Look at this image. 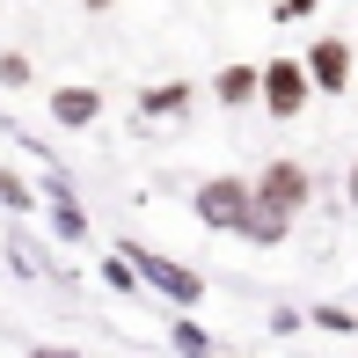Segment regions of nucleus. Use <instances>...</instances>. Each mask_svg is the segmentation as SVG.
Segmentation results:
<instances>
[{
	"label": "nucleus",
	"mask_w": 358,
	"mask_h": 358,
	"mask_svg": "<svg viewBox=\"0 0 358 358\" xmlns=\"http://www.w3.org/2000/svg\"><path fill=\"white\" fill-rule=\"evenodd\" d=\"M249 198L271 205V213H285V220H300L307 205H315V176H307L300 154H278V161H264V169L249 176Z\"/></svg>",
	"instance_id": "nucleus-1"
},
{
	"label": "nucleus",
	"mask_w": 358,
	"mask_h": 358,
	"mask_svg": "<svg viewBox=\"0 0 358 358\" xmlns=\"http://www.w3.org/2000/svg\"><path fill=\"white\" fill-rule=\"evenodd\" d=\"M256 103H264L278 124H292L307 103H315V88H307V66H300V59H264V66H256Z\"/></svg>",
	"instance_id": "nucleus-2"
},
{
	"label": "nucleus",
	"mask_w": 358,
	"mask_h": 358,
	"mask_svg": "<svg viewBox=\"0 0 358 358\" xmlns=\"http://www.w3.org/2000/svg\"><path fill=\"white\" fill-rule=\"evenodd\" d=\"M124 264L139 271V285H154L161 300H176V307H198L205 300V278H198V271L169 264V256H154V249H132V241H124Z\"/></svg>",
	"instance_id": "nucleus-3"
},
{
	"label": "nucleus",
	"mask_w": 358,
	"mask_h": 358,
	"mask_svg": "<svg viewBox=\"0 0 358 358\" xmlns=\"http://www.w3.org/2000/svg\"><path fill=\"white\" fill-rule=\"evenodd\" d=\"M190 213L205 227H220V234H234V220L249 213V176H205V183L190 190Z\"/></svg>",
	"instance_id": "nucleus-4"
},
{
	"label": "nucleus",
	"mask_w": 358,
	"mask_h": 358,
	"mask_svg": "<svg viewBox=\"0 0 358 358\" xmlns=\"http://www.w3.org/2000/svg\"><path fill=\"white\" fill-rule=\"evenodd\" d=\"M307 88L315 95H344L351 88V44L344 37H307Z\"/></svg>",
	"instance_id": "nucleus-5"
},
{
	"label": "nucleus",
	"mask_w": 358,
	"mask_h": 358,
	"mask_svg": "<svg viewBox=\"0 0 358 358\" xmlns=\"http://www.w3.org/2000/svg\"><path fill=\"white\" fill-rule=\"evenodd\" d=\"M37 205L52 213V234H59V241H88V213H80V198H73V183H66V176H44Z\"/></svg>",
	"instance_id": "nucleus-6"
},
{
	"label": "nucleus",
	"mask_w": 358,
	"mask_h": 358,
	"mask_svg": "<svg viewBox=\"0 0 358 358\" xmlns=\"http://www.w3.org/2000/svg\"><path fill=\"white\" fill-rule=\"evenodd\" d=\"M95 117H103V88H59L52 95V124L59 132H88Z\"/></svg>",
	"instance_id": "nucleus-7"
},
{
	"label": "nucleus",
	"mask_w": 358,
	"mask_h": 358,
	"mask_svg": "<svg viewBox=\"0 0 358 358\" xmlns=\"http://www.w3.org/2000/svg\"><path fill=\"white\" fill-rule=\"evenodd\" d=\"M234 234H241V241H256V249H278V241L292 234V220H285V213H271V205H256V198H249V213L234 220Z\"/></svg>",
	"instance_id": "nucleus-8"
},
{
	"label": "nucleus",
	"mask_w": 358,
	"mask_h": 358,
	"mask_svg": "<svg viewBox=\"0 0 358 358\" xmlns=\"http://www.w3.org/2000/svg\"><path fill=\"white\" fill-rule=\"evenodd\" d=\"M213 103L249 110V103H256V66H241V59H234V66H220V73H213Z\"/></svg>",
	"instance_id": "nucleus-9"
},
{
	"label": "nucleus",
	"mask_w": 358,
	"mask_h": 358,
	"mask_svg": "<svg viewBox=\"0 0 358 358\" xmlns=\"http://www.w3.org/2000/svg\"><path fill=\"white\" fill-rule=\"evenodd\" d=\"M190 95H198L190 80H154V88L139 95V117H183V110H190Z\"/></svg>",
	"instance_id": "nucleus-10"
},
{
	"label": "nucleus",
	"mask_w": 358,
	"mask_h": 358,
	"mask_svg": "<svg viewBox=\"0 0 358 358\" xmlns=\"http://www.w3.org/2000/svg\"><path fill=\"white\" fill-rule=\"evenodd\" d=\"M169 351H176V358H220V351H213V336H205L190 315H176V322H169Z\"/></svg>",
	"instance_id": "nucleus-11"
},
{
	"label": "nucleus",
	"mask_w": 358,
	"mask_h": 358,
	"mask_svg": "<svg viewBox=\"0 0 358 358\" xmlns=\"http://www.w3.org/2000/svg\"><path fill=\"white\" fill-rule=\"evenodd\" d=\"M0 213H15V220H22V213H37V190H29L15 169H0Z\"/></svg>",
	"instance_id": "nucleus-12"
},
{
	"label": "nucleus",
	"mask_w": 358,
	"mask_h": 358,
	"mask_svg": "<svg viewBox=\"0 0 358 358\" xmlns=\"http://www.w3.org/2000/svg\"><path fill=\"white\" fill-rule=\"evenodd\" d=\"M307 322H315V329H336V336H358V315H351V307H329V300L307 307Z\"/></svg>",
	"instance_id": "nucleus-13"
},
{
	"label": "nucleus",
	"mask_w": 358,
	"mask_h": 358,
	"mask_svg": "<svg viewBox=\"0 0 358 358\" xmlns=\"http://www.w3.org/2000/svg\"><path fill=\"white\" fill-rule=\"evenodd\" d=\"M103 285H110V292H139V271L124 264V249H117V256H103Z\"/></svg>",
	"instance_id": "nucleus-14"
},
{
	"label": "nucleus",
	"mask_w": 358,
	"mask_h": 358,
	"mask_svg": "<svg viewBox=\"0 0 358 358\" xmlns=\"http://www.w3.org/2000/svg\"><path fill=\"white\" fill-rule=\"evenodd\" d=\"M0 88H29V59L22 52H0Z\"/></svg>",
	"instance_id": "nucleus-15"
},
{
	"label": "nucleus",
	"mask_w": 358,
	"mask_h": 358,
	"mask_svg": "<svg viewBox=\"0 0 358 358\" xmlns=\"http://www.w3.org/2000/svg\"><path fill=\"white\" fill-rule=\"evenodd\" d=\"M300 329H307L300 307H271V336H300Z\"/></svg>",
	"instance_id": "nucleus-16"
},
{
	"label": "nucleus",
	"mask_w": 358,
	"mask_h": 358,
	"mask_svg": "<svg viewBox=\"0 0 358 358\" xmlns=\"http://www.w3.org/2000/svg\"><path fill=\"white\" fill-rule=\"evenodd\" d=\"M300 15H315V0H278V22H300Z\"/></svg>",
	"instance_id": "nucleus-17"
},
{
	"label": "nucleus",
	"mask_w": 358,
	"mask_h": 358,
	"mask_svg": "<svg viewBox=\"0 0 358 358\" xmlns=\"http://www.w3.org/2000/svg\"><path fill=\"white\" fill-rule=\"evenodd\" d=\"M29 358H80L73 344H29Z\"/></svg>",
	"instance_id": "nucleus-18"
},
{
	"label": "nucleus",
	"mask_w": 358,
	"mask_h": 358,
	"mask_svg": "<svg viewBox=\"0 0 358 358\" xmlns=\"http://www.w3.org/2000/svg\"><path fill=\"white\" fill-rule=\"evenodd\" d=\"M344 198H351V213H358V161H351V176H344Z\"/></svg>",
	"instance_id": "nucleus-19"
},
{
	"label": "nucleus",
	"mask_w": 358,
	"mask_h": 358,
	"mask_svg": "<svg viewBox=\"0 0 358 358\" xmlns=\"http://www.w3.org/2000/svg\"><path fill=\"white\" fill-rule=\"evenodd\" d=\"M80 8H95V15H103V8H117V0H80Z\"/></svg>",
	"instance_id": "nucleus-20"
}]
</instances>
